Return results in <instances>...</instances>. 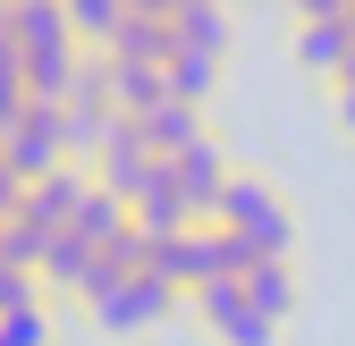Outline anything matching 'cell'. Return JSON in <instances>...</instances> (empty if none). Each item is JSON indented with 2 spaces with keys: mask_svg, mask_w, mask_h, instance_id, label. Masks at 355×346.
<instances>
[{
  "mask_svg": "<svg viewBox=\"0 0 355 346\" xmlns=\"http://www.w3.org/2000/svg\"><path fill=\"white\" fill-rule=\"evenodd\" d=\"M17 34V60H68L76 34H68V9H51V0H26V9H0Z\"/></svg>",
  "mask_w": 355,
  "mask_h": 346,
  "instance_id": "cell-9",
  "label": "cell"
},
{
  "mask_svg": "<svg viewBox=\"0 0 355 346\" xmlns=\"http://www.w3.org/2000/svg\"><path fill=\"white\" fill-rule=\"evenodd\" d=\"M237 287H245V304H254L262 321H271V329H279V321L296 313V262H254V271H245Z\"/></svg>",
  "mask_w": 355,
  "mask_h": 346,
  "instance_id": "cell-13",
  "label": "cell"
},
{
  "mask_svg": "<svg viewBox=\"0 0 355 346\" xmlns=\"http://www.w3.org/2000/svg\"><path fill=\"white\" fill-rule=\"evenodd\" d=\"M17 203H26V186H17V169H9V152H0V220H17Z\"/></svg>",
  "mask_w": 355,
  "mask_h": 346,
  "instance_id": "cell-22",
  "label": "cell"
},
{
  "mask_svg": "<svg viewBox=\"0 0 355 346\" xmlns=\"http://www.w3.org/2000/svg\"><path fill=\"white\" fill-rule=\"evenodd\" d=\"M347 51H355V9H338V0H313V9L296 17V68H304V76H322V84H338Z\"/></svg>",
  "mask_w": 355,
  "mask_h": 346,
  "instance_id": "cell-4",
  "label": "cell"
},
{
  "mask_svg": "<svg viewBox=\"0 0 355 346\" xmlns=\"http://www.w3.org/2000/svg\"><path fill=\"white\" fill-rule=\"evenodd\" d=\"M0 346H51V313H42V304L9 313V321H0Z\"/></svg>",
  "mask_w": 355,
  "mask_h": 346,
  "instance_id": "cell-20",
  "label": "cell"
},
{
  "mask_svg": "<svg viewBox=\"0 0 355 346\" xmlns=\"http://www.w3.org/2000/svg\"><path fill=\"white\" fill-rule=\"evenodd\" d=\"M161 84H169V102H187V110H203V102H211V84H220V60H195V51H169Z\"/></svg>",
  "mask_w": 355,
  "mask_h": 346,
  "instance_id": "cell-18",
  "label": "cell"
},
{
  "mask_svg": "<svg viewBox=\"0 0 355 346\" xmlns=\"http://www.w3.org/2000/svg\"><path fill=\"white\" fill-rule=\"evenodd\" d=\"M153 178H161V161H153V144H144L136 127L119 118V127H110V144L94 152V186H102V194H119L127 211H136V194H144Z\"/></svg>",
  "mask_w": 355,
  "mask_h": 346,
  "instance_id": "cell-6",
  "label": "cell"
},
{
  "mask_svg": "<svg viewBox=\"0 0 355 346\" xmlns=\"http://www.w3.org/2000/svg\"><path fill=\"white\" fill-rule=\"evenodd\" d=\"M102 68H110V102H119V118H153V110L169 102L161 68H119V60H102Z\"/></svg>",
  "mask_w": 355,
  "mask_h": 346,
  "instance_id": "cell-15",
  "label": "cell"
},
{
  "mask_svg": "<svg viewBox=\"0 0 355 346\" xmlns=\"http://www.w3.org/2000/svg\"><path fill=\"white\" fill-rule=\"evenodd\" d=\"M127 127L153 144V161H178L187 144H203V136H211V127H203V110H187V102H161L153 118H127Z\"/></svg>",
  "mask_w": 355,
  "mask_h": 346,
  "instance_id": "cell-11",
  "label": "cell"
},
{
  "mask_svg": "<svg viewBox=\"0 0 355 346\" xmlns=\"http://www.w3.org/2000/svg\"><path fill=\"white\" fill-rule=\"evenodd\" d=\"M94 262H102V253L85 245V237H51V253H42V287H60V295H76V304H85Z\"/></svg>",
  "mask_w": 355,
  "mask_h": 346,
  "instance_id": "cell-14",
  "label": "cell"
},
{
  "mask_svg": "<svg viewBox=\"0 0 355 346\" xmlns=\"http://www.w3.org/2000/svg\"><path fill=\"white\" fill-rule=\"evenodd\" d=\"M330 110H338V127L355 136V84H330Z\"/></svg>",
  "mask_w": 355,
  "mask_h": 346,
  "instance_id": "cell-23",
  "label": "cell"
},
{
  "mask_svg": "<svg viewBox=\"0 0 355 346\" xmlns=\"http://www.w3.org/2000/svg\"><path fill=\"white\" fill-rule=\"evenodd\" d=\"M211 228H229V237L254 253V262H296V211L279 203V186H271V178H254V169H229Z\"/></svg>",
  "mask_w": 355,
  "mask_h": 346,
  "instance_id": "cell-1",
  "label": "cell"
},
{
  "mask_svg": "<svg viewBox=\"0 0 355 346\" xmlns=\"http://www.w3.org/2000/svg\"><path fill=\"white\" fill-rule=\"evenodd\" d=\"M169 186H178V203H187L195 220H211V211H220V186H229V152H220L211 136L187 144V152L169 161Z\"/></svg>",
  "mask_w": 355,
  "mask_h": 346,
  "instance_id": "cell-8",
  "label": "cell"
},
{
  "mask_svg": "<svg viewBox=\"0 0 355 346\" xmlns=\"http://www.w3.org/2000/svg\"><path fill=\"white\" fill-rule=\"evenodd\" d=\"M169 42L195 51V60H229V9H203V0L169 9Z\"/></svg>",
  "mask_w": 355,
  "mask_h": 346,
  "instance_id": "cell-12",
  "label": "cell"
},
{
  "mask_svg": "<svg viewBox=\"0 0 355 346\" xmlns=\"http://www.w3.org/2000/svg\"><path fill=\"white\" fill-rule=\"evenodd\" d=\"M169 51H178V42H169V9H127L119 42L102 60H119V68H169Z\"/></svg>",
  "mask_w": 355,
  "mask_h": 346,
  "instance_id": "cell-10",
  "label": "cell"
},
{
  "mask_svg": "<svg viewBox=\"0 0 355 346\" xmlns=\"http://www.w3.org/2000/svg\"><path fill=\"white\" fill-rule=\"evenodd\" d=\"M119 17H127L119 0H68V34H76V51H94V60H102L110 42H119Z\"/></svg>",
  "mask_w": 355,
  "mask_h": 346,
  "instance_id": "cell-17",
  "label": "cell"
},
{
  "mask_svg": "<svg viewBox=\"0 0 355 346\" xmlns=\"http://www.w3.org/2000/svg\"><path fill=\"white\" fill-rule=\"evenodd\" d=\"M42 253H51V237H42V228H26V220H0V262H9V271L42 279Z\"/></svg>",
  "mask_w": 355,
  "mask_h": 346,
  "instance_id": "cell-19",
  "label": "cell"
},
{
  "mask_svg": "<svg viewBox=\"0 0 355 346\" xmlns=\"http://www.w3.org/2000/svg\"><path fill=\"white\" fill-rule=\"evenodd\" d=\"M127 228H136V220H127V203L94 186V194H85V211H76V228H68V237H85V245H94V253H110V245H119Z\"/></svg>",
  "mask_w": 355,
  "mask_h": 346,
  "instance_id": "cell-16",
  "label": "cell"
},
{
  "mask_svg": "<svg viewBox=\"0 0 355 346\" xmlns=\"http://www.w3.org/2000/svg\"><path fill=\"white\" fill-rule=\"evenodd\" d=\"M178 304H187V295H178L169 279H153V271H136V279H119V287H102L94 304H85V313H94L102 329H119V338H127V329H161V321H169Z\"/></svg>",
  "mask_w": 355,
  "mask_h": 346,
  "instance_id": "cell-3",
  "label": "cell"
},
{
  "mask_svg": "<svg viewBox=\"0 0 355 346\" xmlns=\"http://www.w3.org/2000/svg\"><path fill=\"white\" fill-rule=\"evenodd\" d=\"M85 194H94V169H60V178H42V186H26V203H17V220L26 228H42V237H68L76 228V211H85Z\"/></svg>",
  "mask_w": 355,
  "mask_h": 346,
  "instance_id": "cell-7",
  "label": "cell"
},
{
  "mask_svg": "<svg viewBox=\"0 0 355 346\" xmlns=\"http://www.w3.org/2000/svg\"><path fill=\"white\" fill-rule=\"evenodd\" d=\"M187 304H195V321H203L220 346H271V338H279L271 321L245 304V287H237V279H211V287H195Z\"/></svg>",
  "mask_w": 355,
  "mask_h": 346,
  "instance_id": "cell-5",
  "label": "cell"
},
{
  "mask_svg": "<svg viewBox=\"0 0 355 346\" xmlns=\"http://www.w3.org/2000/svg\"><path fill=\"white\" fill-rule=\"evenodd\" d=\"M26 304H42V279H26V271H9V262H0V321H9V313H26Z\"/></svg>",
  "mask_w": 355,
  "mask_h": 346,
  "instance_id": "cell-21",
  "label": "cell"
},
{
  "mask_svg": "<svg viewBox=\"0 0 355 346\" xmlns=\"http://www.w3.org/2000/svg\"><path fill=\"white\" fill-rule=\"evenodd\" d=\"M0 152H9V169H17V186H42V178H60V169L76 161L68 152V110H51V102H26V118L0 136Z\"/></svg>",
  "mask_w": 355,
  "mask_h": 346,
  "instance_id": "cell-2",
  "label": "cell"
}]
</instances>
